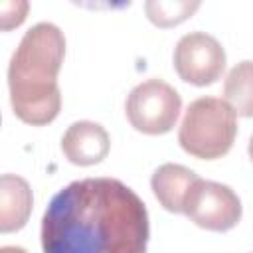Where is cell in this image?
<instances>
[{
    "label": "cell",
    "mask_w": 253,
    "mask_h": 253,
    "mask_svg": "<svg viewBox=\"0 0 253 253\" xmlns=\"http://www.w3.org/2000/svg\"><path fill=\"white\" fill-rule=\"evenodd\" d=\"M148 211L117 178L67 184L42 217L43 253H146Z\"/></svg>",
    "instance_id": "1"
},
{
    "label": "cell",
    "mask_w": 253,
    "mask_h": 253,
    "mask_svg": "<svg viewBox=\"0 0 253 253\" xmlns=\"http://www.w3.org/2000/svg\"><path fill=\"white\" fill-rule=\"evenodd\" d=\"M65 57L63 32L49 22L32 26L8 65V89L14 115L34 126L49 125L61 109L57 73Z\"/></svg>",
    "instance_id": "2"
},
{
    "label": "cell",
    "mask_w": 253,
    "mask_h": 253,
    "mask_svg": "<svg viewBox=\"0 0 253 253\" xmlns=\"http://www.w3.org/2000/svg\"><path fill=\"white\" fill-rule=\"evenodd\" d=\"M237 136V115L225 99L200 97L190 103L180 123L178 142L194 158L225 156Z\"/></svg>",
    "instance_id": "3"
},
{
    "label": "cell",
    "mask_w": 253,
    "mask_h": 253,
    "mask_svg": "<svg viewBox=\"0 0 253 253\" xmlns=\"http://www.w3.org/2000/svg\"><path fill=\"white\" fill-rule=\"evenodd\" d=\"M126 119L134 130L144 134H166L174 128L182 97L162 79H146L138 83L126 97Z\"/></svg>",
    "instance_id": "4"
},
{
    "label": "cell",
    "mask_w": 253,
    "mask_h": 253,
    "mask_svg": "<svg viewBox=\"0 0 253 253\" xmlns=\"http://www.w3.org/2000/svg\"><path fill=\"white\" fill-rule=\"evenodd\" d=\"M184 213L208 231H229L241 219V200L229 186L198 178L188 190Z\"/></svg>",
    "instance_id": "5"
},
{
    "label": "cell",
    "mask_w": 253,
    "mask_h": 253,
    "mask_svg": "<svg viewBox=\"0 0 253 253\" xmlns=\"http://www.w3.org/2000/svg\"><path fill=\"white\" fill-rule=\"evenodd\" d=\"M174 69L178 77L190 85H211L225 69V51L213 36L190 32L182 36L174 47Z\"/></svg>",
    "instance_id": "6"
},
{
    "label": "cell",
    "mask_w": 253,
    "mask_h": 253,
    "mask_svg": "<svg viewBox=\"0 0 253 253\" xmlns=\"http://www.w3.org/2000/svg\"><path fill=\"white\" fill-rule=\"evenodd\" d=\"M111 138L105 126L93 121H77L61 136V152L75 166H93L107 158Z\"/></svg>",
    "instance_id": "7"
},
{
    "label": "cell",
    "mask_w": 253,
    "mask_h": 253,
    "mask_svg": "<svg viewBox=\"0 0 253 253\" xmlns=\"http://www.w3.org/2000/svg\"><path fill=\"white\" fill-rule=\"evenodd\" d=\"M34 196L30 184L16 174H2L0 178V231H20L32 213Z\"/></svg>",
    "instance_id": "8"
},
{
    "label": "cell",
    "mask_w": 253,
    "mask_h": 253,
    "mask_svg": "<svg viewBox=\"0 0 253 253\" xmlns=\"http://www.w3.org/2000/svg\"><path fill=\"white\" fill-rule=\"evenodd\" d=\"M200 176L182 166V164H172L166 162L158 166L150 178V188L154 198L160 202V206L166 211L172 213H184V202L188 196V190Z\"/></svg>",
    "instance_id": "9"
},
{
    "label": "cell",
    "mask_w": 253,
    "mask_h": 253,
    "mask_svg": "<svg viewBox=\"0 0 253 253\" xmlns=\"http://www.w3.org/2000/svg\"><path fill=\"white\" fill-rule=\"evenodd\" d=\"M223 97L235 115L253 117V61H239L223 81Z\"/></svg>",
    "instance_id": "10"
},
{
    "label": "cell",
    "mask_w": 253,
    "mask_h": 253,
    "mask_svg": "<svg viewBox=\"0 0 253 253\" xmlns=\"http://www.w3.org/2000/svg\"><path fill=\"white\" fill-rule=\"evenodd\" d=\"M202 4L198 0H148L144 4L146 18L158 28H172L186 22Z\"/></svg>",
    "instance_id": "11"
},
{
    "label": "cell",
    "mask_w": 253,
    "mask_h": 253,
    "mask_svg": "<svg viewBox=\"0 0 253 253\" xmlns=\"http://www.w3.org/2000/svg\"><path fill=\"white\" fill-rule=\"evenodd\" d=\"M28 8L30 4L28 2H0V28L4 32L12 30V28H18L24 20H26V14H28Z\"/></svg>",
    "instance_id": "12"
},
{
    "label": "cell",
    "mask_w": 253,
    "mask_h": 253,
    "mask_svg": "<svg viewBox=\"0 0 253 253\" xmlns=\"http://www.w3.org/2000/svg\"><path fill=\"white\" fill-rule=\"evenodd\" d=\"M0 253H28V251L22 249V247H16V245H4L0 249Z\"/></svg>",
    "instance_id": "13"
},
{
    "label": "cell",
    "mask_w": 253,
    "mask_h": 253,
    "mask_svg": "<svg viewBox=\"0 0 253 253\" xmlns=\"http://www.w3.org/2000/svg\"><path fill=\"white\" fill-rule=\"evenodd\" d=\"M247 152H249V158H251V162H253V134H251V138H249V146H247Z\"/></svg>",
    "instance_id": "14"
}]
</instances>
